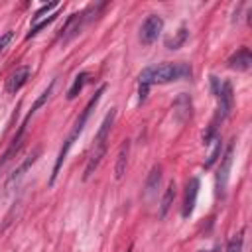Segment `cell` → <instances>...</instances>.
<instances>
[{"instance_id": "30bf717a", "label": "cell", "mask_w": 252, "mask_h": 252, "mask_svg": "<svg viewBox=\"0 0 252 252\" xmlns=\"http://www.w3.org/2000/svg\"><path fill=\"white\" fill-rule=\"evenodd\" d=\"M173 116H175V120L181 122V124L191 118V98H189L185 93H181V94L175 98V102H173Z\"/></svg>"}, {"instance_id": "9c48e42d", "label": "cell", "mask_w": 252, "mask_h": 252, "mask_svg": "<svg viewBox=\"0 0 252 252\" xmlns=\"http://www.w3.org/2000/svg\"><path fill=\"white\" fill-rule=\"evenodd\" d=\"M228 67L230 69H236V71H248L252 67V53L248 47H240L236 53H232L228 57Z\"/></svg>"}, {"instance_id": "4316f807", "label": "cell", "mask_w": 252, "mask_h": 252, "mask_svg": "<svg viewBox=\"0 0 252 252\" xmlns=\"http://www.w3.org/2000/svg\"><path fill=\"white\" fill-rule=\"evenodd\" d=\"M211 87H213V93L217 94V93H219V89H220V85H219V79H217V77H211Z\"/></svg>"}, {"instance_id": "603a6c76", "label": "cell", "mask_w": 252, "mask_h": 252, "mask_svg": "<svg viewBox=\"0 0 252 252\" xmlns=\"http://www.w3.org/2000/svg\"><path fill=\"white\" fill-rule=\"evenodd\" d=\"M244 246V230H240L236 236H232L226 244V252H242Z\"/></svg>"}, {"instance_id": "52a82bcc", "label": "cell", "mask_w": 252, "mask_h": 252, "mask_svg": "<svg viewBox=\"0 0 252 252\" xmlns=\"http://www.w3.org/2000/svg\"><path fill=\"white\" fill-rule=\"evenodd\" d=\"M30 73H32V69L28 67V65H22V67H16V71H12L10 73V77L6 79V91L8 93H18L24 85H26V81L30 79Z\"/></svg>"}, {"instance_id": "6da1fadb", "label": "cell", "mask_w": 252, "mask_h": 252, "mask_svg": "<svg viewBox=\"0 0 252 252\" xmlns=\"http://www.w3.org/2000/svg\"><path fill=\"white\" fill-rule=\"evenodd\" d=\"M193 71L189 63H158L152 67H146L140 73V85H154V83H171V81H181V79H191Z\"/></svg>"}, {"instance_id": "3957f363", "label": "cell", "mask_w": 252, "mask_h": 252, "mask_svg": "<svg viewBox=\"0 0 252 252\" xmlns=\"http://www.w3.org/2000/svg\"><path fill=\"white\" fill-rule=\"evenodd\" d=\"M161 30H163V18L158 14H150L140 28V41L144 45H152L161 33Z\"/></svg>"}, {"instance_id": "277c9868", "label": "cell", "mask_w": 252, "mask_h": 252, "mask_svg": "<svg viewBox=\"0 0 252 252\" xmlns=\"http://www.w3.org/2000/svg\"><path fill=\"white\" fill-rule=\"evenodd\" d=\"M232 156H234V144L230 142L226 152L220 158V165H219V171H217V195L219 197H224L226 183H228V173H230V165H232Z\"/></svg>"}, {"instance_id": "e0dca14e", "label": "cell", "mask_w": 252, "mask_h": 252, "mask_svg": "<svg viewBox=\"0 0 252 252\" xmlns=\"http://www.w3.org/2000/svg\"><path fill=\"white\" fill-rule=\"evenodd\" d=\"M37 156H39V150H35L33 154H30V156H28V158H26V159H24V161L18 165V169H14V173L10 175L8 183H14V181H18V179H20V177H22V175H24V173H26V171H28V169H30V167L35 163Z\"/></svg>"}, {"instance_id": "cb8c5ba5", "label": "cell", "mask_w": 252, "mask_h": 252, "mask_svg": "<svg viewBox=\"0 0 252 252\" xmlns=\"http://www.w3.org/2000/svg\"><path fill=\"white\" fill-rule=\"evenodd\" d=\"M57 6H59V2H49V4H43V6H41V8H39V10H37V12L32 16V26H35V24H37V22L43 18V14L51 12V10H53V8H57Z\"/></svg>"}, {"instance_id": "7c38bea8", "label": "cell", "mask_w": 252, "mask_h": 252, "mask_svg": "<svg viewBox=\"0 0 252 252\" xmlns=\"http://www.w3.org/2000/svg\"><path fill=\"white\" fill-rule=\"evenodd\" d=\"M30 118H32V116L28 114V118H26V120H24V124L20 126V130H18V134L14 136V140H12V144H10V148H8L6 152H4V156H2V159H0V171H2V167L6 165V161H8V159H10V158H12V156H14L16 152H18V148L22 146V138H24V132H26V126H28V120H30Z\"/></svg>"}, {"instance_id": "83f0119b", "label": "cell", "mask_w": 252, "mask_h": 252, "mask_svg": "<svg viewBox=\"0 0 252 252\" xmlns=\"http://www.w3.org/2000/svg\"><path fill=\"white\" fill-rule=\"evenodd\" d=\"M126 252H132V248H128V250H126Z\"/></svg>"}, {"instance_id": "8992f818", "label": "cell", "mask_w": 252, "mask_h": 252, "mask_svg": "<svg viewBox=\"0 0 252 252\" xmlns=\"http://www.w3.org/2000/svg\"><path fill=\"white\" fill-rule=\"evenodd\" d=\"M89 12L87 10H83V12H75V14H71L69 18H67V22H65V26L61 28V35H59V39L65 43V41H69V39H73L75 35H79V32H81V28H83V24L89 20V16H87Z\"/></svg>"}, {"instance_id": "d6986e66", "label": "cell", "mask_w": 252, "mask_h": 252, "mask_svg": "<svg viewBox=\"0 0 252 252\" xmlns=\"http://www.w3.org/2000/svg\"><path fill=\"white\" fill-rule=\"evenodd\" d=\"M87 73H79L77 77H75V81H73V85L69 87V91H67V98L69 100H73L81 91H83V87H85V81H87Z\"/></svg>"}, {"instance_id": "484cf974", "label": "cell", "mask_w": 252, "mask_h": 252, "mask_svg": "<svg viewBox=\"0 0 252 252\" xmlns=\"http://www.w3.org/2000/svg\"><path fill=\"white\" fill-rule=\"evenodd\" d=\"M148 89H150L148 85H140V91H138V93H140V102L146 100V96H148Z\"/></svg>"}, {"instance_id": "8fae6325", "label": "cell", "mask_w": 252, "mask_h": 252, "mask_svg": "<svg viewBox=\"0 0 252 252\" xmlns=\"http://www.w3.org/2000/svg\"><path fill=\"white\" fill-rule=\"evenodd\" d=\"M104 154H106V144H94V148H93V152H91V156H89V161H87L85 173H83V179H85V181L94 173V169H96V167H98V163L102 161Z\"/></svg>"}, {"instance_id": "7a4b0ae2", "label": "cell", "mask_w": 252, "mask_h": 252, "mask_svg": "<svg viewBox=\"0 0 252 252\" xmlns=\"http://www.w3.org/2000/svg\"><path fill=\"white\" fill-rule=\"evenodd\" d=\"M104 91H106V87H104V85H100V87H98V91L91 96V100H89V102H87V106L83 108V112H81V116L77 118V122H75V126H73L71 134L65 138L63 146H61V150H59V156H57V159H55V165H53V171H51V179H49V183H53V181H55V177H57V173H59V169H61V165H63V161H65V158H67V154H69L71 146L77 142V138H79V136H81V132L85 130V124H87V120H89V116H91L93 108L98 104V100H100V96H102V93H104Z\"/></svg>"}, {"instance_id": "ffe728a7", "label": "cell", "mask_w": 252, "mask_h": 252, "mask_svg": "<svg viewBox=\"0 0 252 252\" xmlns=\"http://www.w3.org/2000/svg\"><path fill=\"white\" fill-rule=\"evenodd\" d=\"M57 16H59V14H57V12H53V14H49L47 18H43V20H39V22H37L35 26H32V28H30V32H28V35H26V37L30 39V37H33V35H37V33H39V32L43 30V28H47V26H49L51 22H55V20H57Z\"/></svg>"}, {"instance_id": "5bb4252c", "label": "cell", "mask_w": 252, "mask_h": 252, "mask_svg": "<svg viewBox=\"0 0 252 252\" xmlns=\"http://www.w3.org/2000/svg\"><path fill=\"white\" fill-rule=\"evenodd\" d=\"M128 152H130V142L124 140V144L120 146V152H118V158H116V165H114V177L116 181H120L126 173V163H128Z\"/></svg>"}, {"instance_id": "4fadbf2b", "label": "cell", "mask_w": 252, "mask_h": 252, "mask_svg": "<svg viewBox=\"0 0 252 252\" xmlns=\"http://www.w3.org/2000/svg\"><path fill=\"white\" fill-rule=\"evenodd\" d=\"M114 118H116V108H110V112L104 116V120L100 122V128L94 136V144H106L108 140V134H110V128L114 124Z\"/></svg>"}, {"instance_id": "f1b7e54d", "label": "cell", "mask_w": 252, "mask_h": 252, "mask_svg": "<svg viewBox=\"0 0 252 252\" xmlns=\"http://www.w3.org/2000/svg\"><path fill=\"white\" fill-rule=\"evenodd\" d=\"M197 252H205V250H197Z\"/></svg>"}, {"instance_id": "d4e9b609", "label": "cell", "mask_w": 252, "mask_h": 252, "mask_svg": "<svg viewBox=\"0 0 252 252\" xmlns=\"http://www.w3.org/2000/svg\"><path fill=\"white\" fill-rule=\"evenodd\" d=\"M12 35H14L12 32H6V33L0 37V51H2V49H4V47L10 43V41H12Z\"/></svg>"}, {"instance_id": "2e32d148", "label": "cell", "mask_w": 252, "mask_h": 252, "mask_svg": "<svg viewBox=\"0 0 252 252\" xmlns=\"http://www.w3.org/2000/svg\"><path fill=\"white\" fill-rule=\"evenodd\" d=\"M159 179H161V167L159 165H154L152 167V171H150V175H148V179H146V199H152L154 195H156V191H158V185H159Z\"/></svg>"}, {"instance_id": "ac0fdd59", "label": "cell", "mask_w": 252, "mask_h": 252, "mask_svg": "<svg viewBox=\"0 0 252 252\" xmlns=\"http://www.w3.org/2000/svg\"><path fill=\"white\" fill-rule=\"evenodd\" d=\"M187 35H189L187 28H185V26H181V28H179V30L175 32V35H173V37L165 39V47H167V49H179V47H181V45L185 43Z\"/></svg>"}, {"instance_id": "44dd1931", "label": "cell", "mask_w": 252, "mask_h": 252, "mask_svg": "<svg viewBox=\"0 0 252 252\" xmlns=\"http://www.w3.org/2000/svg\"><path fill=\"white\" fill-rule=\"evenodd\" d=\"M209 146H211V152H209V156H207V159H205V167H211V165L220 158V138L217 136Z\"/></svg>"}, {"instance_id": "ba28073f", "label": "cell", "mask_w": 252, "mask_h": 252, "mask_svg": "<svg viewBox=\"0 0 252 252\" xmlns=\"http://www.w3.org/2000/svg\"><path fill=\"white\" fill-rule=\"evenodd\" d=\"M197 195H199V179L197 177H191L187 181V187H185V201H183V211H181V215L185 219L193 213L195 203H197Z\"/></svg>"}, {"instance_id": "7402d4cb", "label": "cell", "mask_w": 252, "mask_h": 252, "mask_svg": "<svg viewBox=\"0 0 252 252\" xmlns=\"http://www.w3.org/2000/svg\"><path fill=\"white\" fill-rule=\"evenodd\" d=\"M53 85H55V81H51V83L47 85V89H45V91H43V93H41V94H39V96L35 98V102L32 104V110H30V116H32V114H33V112H35L37 108H41V106H43V104L47 102V98L51 96V91H53Z\"/></svg>"}, {"instance_id": "9a60e30c", "label": "cell", "mask_w": 252, "mask_h": 252, "mask_svg": "<svg viewBox=\"0 0 252 252\" xmlns=\"http://www.w3.org/2000/svg\"><path fill=\"white\" fill-rule=\"evenodd\" d=\"M173 199H175V181H169L165 191H163V197H161V203H159V211H158V217L159 219H165L167 211L171 209L173 205Z\"/></svg>"}, {"instance_id": "5b68a950", "label": "cell", "mask_w": 252, "mask_h": 252, "mask_svg": "<svg viewBox=\"0 0 252 252\" xmlns=\"http://www.w3.org/2000/svg\"><path fill=\"white\" fill-rule=\"evenodd\" d=\"M217 98H219V108H217V120H224L230 110H232V104H234V91H232V83L230 81H224L217 93Z\"/></svg>"}]
</instances>
